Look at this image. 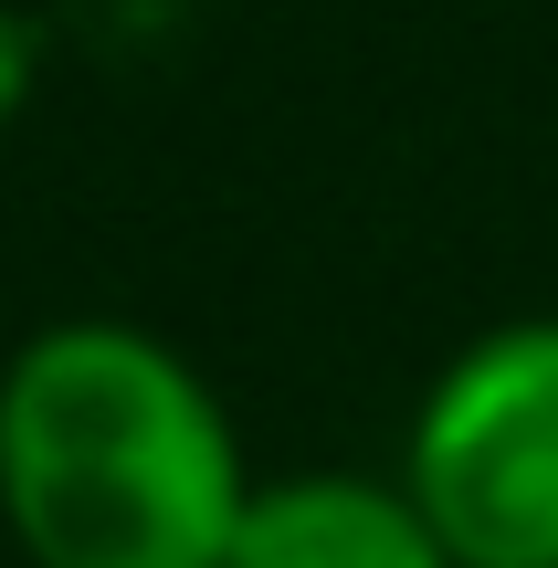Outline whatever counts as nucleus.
<instances>
[{"label":"nucleus","mask_w":558,"mask_h":568,"mask_svg":"<svg viewBox=\"0 0 558 568\" xmlns=\"http://www.w3.org/2000/svg\"><path fill=\"white\" fill-rule=\"evenodd\" d=\"M243 506V432L169 337L53 316L0 358V516L32 568H222Z\"/></svg>","instance_id":"1"},{"label":"nucleus","mask_w":558,"mask_h":568,"mask_svg":"<svg viewBox=\"0 0 558 568\" xmlns=\"http://www.w3.org/2000/svg\"><path fill=\"white\" fill-rule=\"evenodd\" d=\"M222 568H454V558L400 495V474L390 485L379 474H285V485H253Z\"/></svg>","instance_id":"3"},{"label":"nucleus","mask_w":558,"mask_h":568,"mask_svg":"<svg viewBox=\"0 0 558 568\" xmlns=\"http://www.w3.org/2000/svg\"><path fill=\"white\" fill-rule=\"evenodd\" d=\"M400 495L454 568H558V316H506L433 368Z\"/></svg>","instance_id":"2"},{"label":"nucleus","mask_w":558,"mask_h":568,"mask_svg":"<svg viewBox=\"0 0 558 568\" xmlns=\"http://www.w3.org/2000/svg\"><path fill=\"white\" fill-rule=\"evenodd\" d=\"M32 74H42V32H32V11L0 0V126L32 105Z\"/></svg>","instance_id":"4"}]
</instances>
